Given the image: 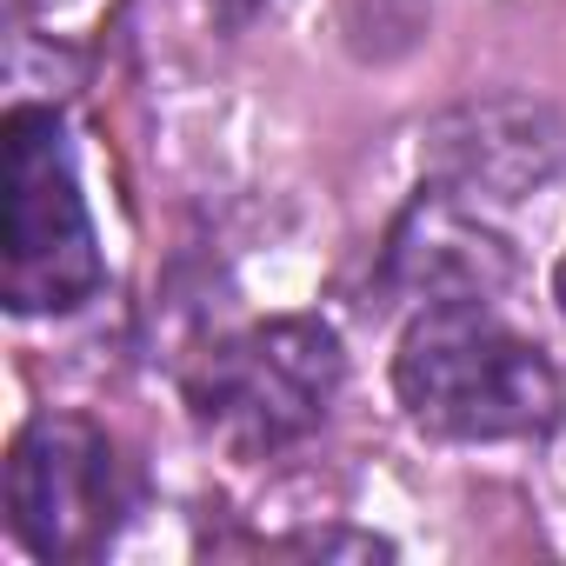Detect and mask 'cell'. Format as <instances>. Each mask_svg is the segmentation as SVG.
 Segmentation results:
<instances>
[{"instance_id": "6da1fadb", "label": "cell", "mask_w": 566, "mask_h": 566, "mask_svg": "<svg viewBox=\"0 0 566 566\" xmlns=\"http://www.w3.org/2000/svg\"><path fill=\"white\" fill-rule=\"evenodd\" d=\"M394 394L440 440H526L559 420L553 360L486 307H420L394 354Z\"/></svg>"}, {"instance_id": "7a4b0ae2", "label": "cell", "mask_w": 566, "mask_h": 566, "mask_svg": "<svg viewBox=\"0 0 566 566\" xmlns=\"http://www.w3.org/2000/svg\"><path fill=\"white\" fill-rule=\"evenodd\" d=\"M101 233L54 107H14L0 127V301L8 314H74L101 294Z\"/></svg>"}, {"instance_id": "3957f363", "label": "cell", "mask_w": 566, "mask_h": 566, "mask_svg": "<svg viewBox=\"0 0 566 566\" xmlns=\"http://www.w3.org/2000/svg\"><path fill=\"white\" fill-rule=\"evenodd\" d=\"M340 380H347L340 334L314 314H287V321H260L220 340L193 367L187 400H193V420L220 447L260 460V453L307 440L340 400Z\"/></svg>"}, {"instance_id": "277c9868", "label": "cell", "mask_w": 566, "mask_h": 566, "mask_svg": "<svg viewBox=\"0 0 566 566\" xmlns=\"http://www.w3.org/2000/svg\"><path fill=\"white\" fill-rule=\"evenodd\" d=\"M127 513L114 440L94 420L41 413L8 447V526L34 559H94Z\"/></svg>"}, {"instance_id": "5b68a950", "label": "cell", "mask_w": 566, "mask_h": 566, "mask_svg": "<svg viewBox=\"0 0 566 566\" xmlns=\"http://www.w3.org/2000/svg\"><path fill=\"white\" fill-rule=\"evenodd\" d=\"M433 187L473 200V207H506L539 193L566 167V127L546 101L526 94H493L440 114L420 147Z\"/></svg>"}, {"instance_id": "8992f818", "label": "cell", "mask_w": 566, "mask_h": 566, "mask_svg": "<svg viewBox=\"0 0 566 566\" xmlns=\"http://www.w3.org/2000/svg\"><path fill=\"white\" fill-rule=\"evenodd\" d=\"M387 287L420 307H486L513 287V240L473 200L433 187L387 233Z\"/></svg>"}, {"instance_id": "52a82bcc", "label": "cell", "mask_w": 566, "mask_h": 566, "mask_svg": "<svg viewBox=\"0 0 566 566\" xmlns=\"http://www.w3.org/2000/svg\"><path fill=\"white\" fill-rule=\"evenodd\" d=\"M34 14H61V8H74V0H28Z\"/></svg>"}, {"instance_id": "ba28073f", "label": "cell", "mask_w": 566, "mask_h": 566, "mask_svg": "<svg viewBox=\"0 0 566 566\" xmlns=\"http://www.w3.org/2000/svg\"><path fill=\"white\" fill-rule=\"evenodd\" d=\"M553 294H559V314H566V260H559V273H553Z\"/></svg>"}]
</instances>
